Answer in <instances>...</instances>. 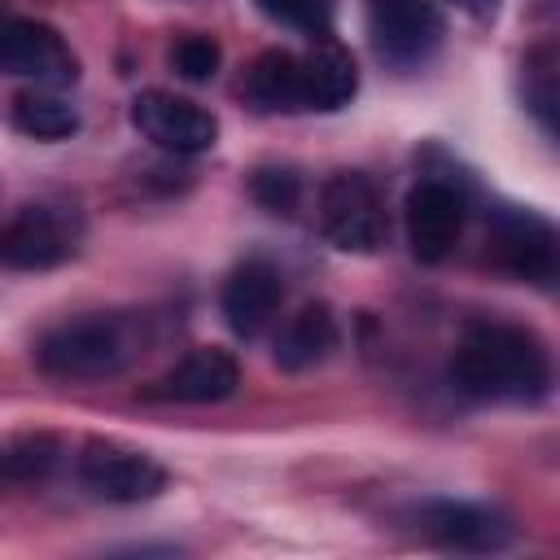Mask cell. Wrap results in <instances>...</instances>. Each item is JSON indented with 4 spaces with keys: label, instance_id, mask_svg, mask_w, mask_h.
Wrapping results in <instances>:
<instances>
[{
    "label": "cell",
    "instance_id": "5",
    "mask_svg": "<svg viewBox=\"0 0 560 560\" xmlns=\"http://www.w3.org/2000/svg\"><path fill=\"white\" fill-rule=\"evenodd\" d=\"M131 127L171 153H206L219 140V118L210 109H201L188 96L158 92V88L131 101Z\"/></svg>",
    "mask_w": 560,
    "mask_h": 560
},
{
    "label": "cell",
    "instance_id": "18",
    "mask_svg": "<svg viewBox=\"0 0 560 560\" xmlns=\"http://www.w3.org/2000/svg\"><path fill=\"white\" fill-rule=\"evenodd\" d=\"M61 446L57 438L48 433H26V438H13L0 446V490L4 486H26V481H39L52 472Z\"/></svg>",
    "mask_w": 560,
    "mask_h": 560
},
{
    "label": "cell",
    "instance_id": "2",
    "mask_svg": "<svg viewBox=\"0 0 560 560\" xmlns=\"http://www.w3.org/2000/svg\"><path fill=\"white\" fill-rule=\"evenodd\" d=\"M140 350V328L127 315H83L48 328L39 337V368L57 381H101L131 363Z\"/></svg>",
    "mask_w": 560,
    "mask_h": 560
},
{
    "label": "cell",
    "instance_id": "16",
    "mask_svg": "<svg viewBox=\"0 0 560 560\" xmlns=\"http://www.w3.org/2000/svg\"><path fill=\"white\" fill-rule=\"evenodd\" d=\"M245 96L258 109H302V57L284 48H267L249 70H245Z\"/></svg>",
    "mask_w": 560,
    "mask_h": 560
},
{
    "label": "cell",
    "instance_id": "13",
    "mask_svg": "<svg viewBox=\"0 0 560 560\" xmlns=\"http://www.w3.org/2000/svg\"><path fill=\"white\" fill-rule=\"evenodd\" d=\"M420 529L433 542L455 547V551H499L512 538V525L499 512H490L481 503H451V499L429 503L420 512Z\"/></svg>",
    "mask_w": 560,
    "mask_h": 560
},
{
    "label": "cell",
    "instance_id": "4",
    "mask_svg": "<svg viewBox=\"0 0 560 560\" xmlns=\"http://www.w3.org/2000/svg\"><path fill=\"white\" fill-rule=\"evenodd\" d=\"M319 228L346 254H372L385 241V210L368 175L341 171L319 188Z\"/></svg>",
    "mask_w": 560,
    "mask_h": 560
},
{
    "label": "cell",
    "instance_id": "10",
    "mask_svg": "<svg viewBox=\"0 0 560 560\" xmlns=\"http://www.w3.org/2000/svg\"><path fill=\"white\" fill-rule=\"evenodd\" d=\"M74 223L52 206H26L13 223L0 228V262L13 271H44L70 258Z\"/></svg>",
    "mask_w": 560,
    "mask_h": 560
},
{
    "label": "cell",
    "instance_id": "21",
    "mask_svg": "<svg viewBox=\"0 0 560 560\" xmlns=\"http://www.w3.org/2000/svg\"><path fill=\"white\" fill-rule=\"evenodd\" d=\"M219 61H223V48H219L210 35H184V39H175V48H171V66H175L188 83L214 79Z\"/></svg>",
    "mask_w": 560,
    "mask_h": 560
},
{
    "label": "cell",
    "instance_id": "20",
    "mask_svg": "<svg viewBox=\"0 0 560 560\" xmlns=\"http://www.w3.org/2000/svg\"><path fill=\"white\" fill-rule=\"evenodd\" d=\"M254 4L271 22L293 26V31H306V35H328L332 9H337V0H254Z\"/></svg>",
    "mask_w": 560,
    "mask_h": 560
},
{
    "label": "cell",
    "instance_id": "22",
    "mask_svg": "<svg viewBox=\"0 0 560 560\" xmlns=\"http://www.w3.org/2000/svg\"><path fill=\"white\" fill-rule=\"evenodd\" d=\"M249 188H254V197H258L271 214H293L298 201H302V179H298L293 171H284V166H262V171H254Z\"/></svg>",
    "mask_w": 560,
    "mask_h": 560
},
{
    "label": "cell",
    "instance_id": "12",
    "mask_svg": "<svg viewBox=\"0 0 560 560\" xmlns=\"http://www.w3.org/2000/svg\"><path fill=\"white\" fill-rule=\"evenodd\" d=\"M280 302H284V280H280V271H276L271 262H262V258L241 262V267L228 276V284H223V319H228V328H232L236 337H245V341L258 337V332L276 319Z\"/></svg>",
    "mask_w": 560,
    "mask_h": 560
},
{
    "label": "cell",
    "instance_id": "3",
    "mask_svg": "<svg viewBox=\"0 0 560 560\" xmlns=\"http://www.w3.org/2000/svg\"><path fill=\"white\" fill-rule=\"evenodd\" d=\"M368 35L381 61L407 70L433 57L442 44V13L438 0H363Z\"/></svg>",
    "mask_w": 560,
    "mask_h": 560
},
{
    "label": "cell",
    "instance_id": "9",
    "mask_svg": "<svg viewBox=\"0 0 560 560\" xmlns=\"http://www.w3.org/2000/svg\"><path fill=\"white\" fill-rule=\"evenodd\" d=\"M490 258L516 280H551L556 271V232L529 210H499L490 223Z\"/></svg>",
    "mask_w": 560,
    "mask_h": 560
},
{
    "label": "cell",
    "instance_id": "11",
    "mask_svg": "<svg viewBox=\"0 0 560 560\" xmlns=\"http://www.w3.org/2000/svg\"><path fill=\"white\" fill-rule=\"evenodd\" d=\"M241 385V368L228 350L219 346H197L188 350L175 368H166L153 385H149V398H162V402H223L232 398Z\"/></svg>",
    "mask_w": 560,
    "mask_h": 560
},
{
    "label": "cell",
    "instance_id": "8",
    "mask_svg": "<svg viewBox=\"0 0 560 560\" xmlns=\"http://www.w3.org/2000/svg\"><path fill=\"white\" fill-rule=\"evenodd\" d=\"M407 245L420 262H442L464 232V197L442 179H420L402 206Z\"/></svg>",
    "mask_w": 560,
    "mask_h": 560
},
{
    "label": "cell",
    "instance_id": "6",
    "mask_svg": "<svg viewBox=\"0 0 560 560\" xmlns=\"http://www.w3.org/2000/svg\"><path fill=\"white\" fill-rule=\"evenodd\" d=\"M79 481L105 503H144L166 486V468L144 451L118 442H88L79 455Z\"/></svg>",
    "mask_w": 560,
    "mask_h": 560
},
{
    "label": "cell",
    "instance_id": "1",
    "mask_svg": "<svg viewBox=\"0 0 560 560\" xmlns=\"http://www.w3.org/2000/svg\"><path fill=\"white\" fill-rule=\"evenodd\" d=\"M464 394L486 402H538L551 385V359L538 332L516 324H472L451 359Z\"/></svg>",
    "mask_w": 560,
    "mask_h": 560
},
{
    "label": "cell",
    "instance_id": "15",
    "mask_svg": "<svg viewBox=\"0 0 560 560\" xmlns=\"http://www.w3.org/2000/svg\"><path fill=\"white\" fill-rule=\"evenodd\" d=\"M337 350V319L324 302L302 306L276 337V368L284 372H306L315 363H324Z\"/></svg>",
    "mask_w": 560,
    "mask_h": 560
},
{
    "label": "cell",
    "instance_id": "23",
    "mask_svg": "<svg viewBox=\"0 0 560 560\" xmlns=\"http://www.w3.org/2000/svg\"><path fill=\"white\" fill-rule=\"evenodd\" d=\"M455 9H464L468 18H477V22H494V13H499V0H451Z\"/></svg>",
    "mask_w": 560,
    "mask_h": 560
},
{
    "label": "cell",
    "instance_id": "14",
    "mask_svg": "<svg viewBox=\"0 0 560 560\" xmlns=\"http://www.w3.org/2000/svg\"><path fill=\"white\" fill-rule=\"evenodd\" d=\"M359 92V70L354 57L319 35V44L302 57V109H341L350 105V96Z\"/></svg>",
    "mask_w": 560,
    "mask_h": 560
},
{
    "label": "cell",
    "instance_id": "19",
    "mask_svg": "<svg viewBox=\"0 0 560 560\" xmlns=\"http://www.w3.org/2000/svg\"><path fill=\"white\" fill-rule=\"evenodd\" d=\"M525 101L551 131L556 127V52H551V44H542L525 57Z\"/></svg>",
    "mask_w": 560,
    "mask_h": 560
},
{
    "label": "cell",
    "instance_id": "17",
    "mask_svg": "<svg viewBox=\"0 0 560 560\" xmlns=\"http://www.w3.org/2000/svg\"><path fill=\"white\" fill-rule=\"evenodd\" d=\"M13 127L22 136H35V140H66L70 131H79V114L61 96L26 92L13 101Z\"/></svg>",
    "mask_w": 560,
    "mask_h": 560
},
{
    "label": "cell",
    "instance_id": "7",
    "mask_svg": "<svg viewBox=\"0 0 560 560\" xmlns=\"http://www.w3.org/2000/svg\"><path fill=\"white\" fill-rule=\"evenodd\" d=\"M0 70L35 83H74L79 61L48 22L0 13Z\"/></svg>",
    "mask_w": 560,
    "mask_h": 560
}]
</instances>
